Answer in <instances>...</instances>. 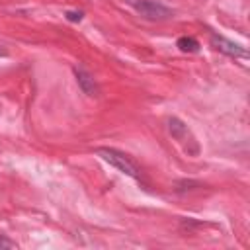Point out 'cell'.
I'll return each mask as SVG.
<instances>
[{
  "instance_id": "1",
  "label": "cell",
  "mask_w": 250,
  "mask_h": 250,
  "mask_svg": "<svg viewBox=\"0 0 250 250\" xmlns=\"http://www.w3.org/2000/svg\"><path fill=\"white\" fill-rule=\"evenodd\" d=\"M96 154H98L102 160H105L109 166H113L115 170H119L121 174L129 176V178H135V180L141 178L139 166H137L125 152H121V150H117V148H111V146H100V148H96Z\"/></svg>"
},
{
  "instance_id": "2",
  "label": "cell",
  "mask_w": 250,
  "mask_h": 250,
  "mask_svg": "<svg viewBox=\"0 0 250 250\" xmlns=\"http://www.w3.org/2000/svg\"><path fill=\"white\" fill-rule=\"evenodd\" d=\"M168 133L184 148V152H188L189 156L199 154V143H197L195 135L191 133V129L180 117H168Z\"/></svg>"
},
{
  "instance_id": "3",
  "label": "cell",
  "mask_w": 250,
  "mask_h": 250,
  "mask_svg": "<svg viewBox=\"0 0 250 250\" xmlns=\"http://www.w3.org/2000/svg\"><path fill=\"white\" fill-rule=\"evenodd\" d=\"M125 2L137 14H141L145 20H150V21H162V20L172 18V14H174L168 6H164L158 0H125Z\"/></svg>"
},
{
  "instance_id": "4",
  "label": "cell",
  "mask_w": 250,
  "mask_h": 250,
  "mask_svg": "<svg viewBox=\"0 0 250 250\" xmlns=\"http://www.w3.org/2000/svg\"><path fill=\"white\" fill-rule=\"evenodd\" d=\"M209 41H211L213 49H217L219 53H223V55H227V57L242 59V61L248 59V51H246L242 45H238V43H234V41H230V39H227V37H223V35H219V33H211Z\"/></svg>"
},
{
  "instance_id": "5",
  "label": "cell",
  "mask_w": 250,
  "mask_h": 250,
  "mask_svg": "<svg viewBox=\"0 0 250 250\" xmlns=\"http://www.w3.org/2000/svg\"><path fill=\"white\" fill-rule=\"evenodd\" d=\"M72 72H74V78L78 82V88L86 96H90V98H98L100 96V86H98V82H96V78H94V74L90 70H86L84 66L76 64V66H72Z\"/></svg>"
},
{
  "instance_id": "6",
  "label": "cell",
  "mask_w": 250,
  "mask_h": 250,
  "mask_svg": "<svg viewBox=\"0 0 250 250\" xmlns=\"http://www.w3.org/2000/svg\"><path fill=\"white\" fill-rule=\"evenodd\" d=\"M176 47H178L182 53H197L201 45H199V41H197L195 37H191V35H182V37H178Z\"/></svg>"
},
{
  "instance_id": "7",
  "label": "cell",
  "mask_w": 250,
  "mask_h": 250,
  "mask_svg": "<svg viewBox=\"0 0 250 250\" xmlns=\"http://www.w3.org/2000/svg\"><path fill=\"white\" fill-rule=\"evenodd\" d=\"M64 16H66L68 21H80L84 18V12L82 10H66Z\"/></svg>"
},
{
  "instance_id": "8",
  "label": "cell",
  "mask_w": 250,
  "mask_h": 250,
  "mask_svg": "<svg viewBox=\"0 0 250 250\" xmlns=\"http://www.w3.org/2000/svg\"><path fill=\"white\" fill-rule=\"evenodd\" d=\"M0 248H18V244H16V240L8 238L6 234H0Z\"/></svg>"
},
{
  "instance_id": "9",
  "label": "cell",
  "mask_w": 250,
  "mask_h": 250,
  "mask_svg": "<svg viewBox=\"0 0 250 250\" xmlns=\"http://www.w3.org/2000/svg\"><path fill=\"white\" fill-rule=\"evenodd\" d=\"M0 57H8V51H6L2 45H0Z\"/></svg>"
}]
</instances>
